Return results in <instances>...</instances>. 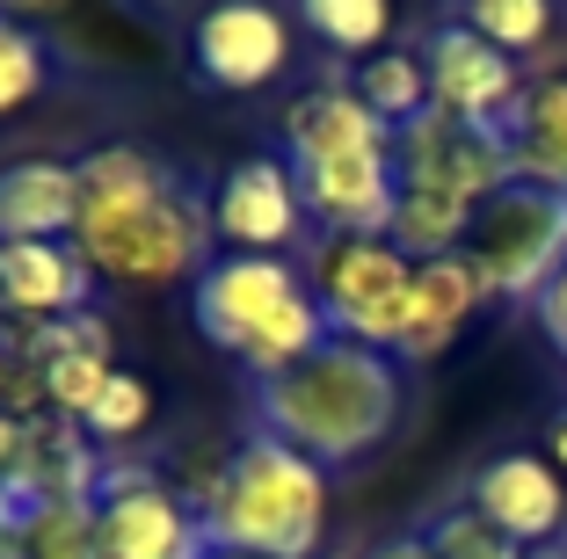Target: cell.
<instances>
[{"label": "cell", "instance_id": "1", "mask_svg": "<svg viewBox=\"0 0 567 559\" xmlns=\"http://www.w3.org/2000/svg\"><path fill=\"white\" fill-rule=\"evenodd\" d=\"M81 226L73 247L117 291H175L212 269V197H197L161 153L95 146L81 153Z\"/></svg>", "mask_w": 567, "mask_h": 559}, {"label": "cell", "instance_id": "2", "mask_svg": "<svg viewBox=\"0 0 567 559\" xmlns=\"http://www.w3.org/2000/svg\"><path fill=\"white\" fill-rule=\"evenodd\" d=\"M408 407V379L401 356L364 342H342L334 334L328 349H313L306 363L277 371V379L255 385V414H262V436L291 444L299 458H313L320 473L328 465H357L401 428Z\"/></svg>", "mask_w": 567, "mask_h": 559}, {"label": "cell", "instance_id": "3", "mask_svg": "<svg viewBox=\"0 0 567 559\" xmlns=\"http://www.w3.org/2000/svg\"><path fill=\"white\" fill-rule=\"evenodd\" d=\"M197 516L218 552L240 559H313L328 530V473L277 436H248L218 479L197 494Z\"/></svg>", "mask_w": 567, "mask_h": 559}, {"label": "cell", "instance_id": "4", "mask_svg": "<svg viewBox=\"0 0 567 559\" xmlns=\"http://www.w3.org/2000/svg\"><path fill=\"white\" fill-rule=\"evenodd\" d=\"M313 298L342 342L364 349H401L408 306H415V255L393 240H313Z\"/></svg>", "mask_w": 567, "mask_h": 559}, {"label": "cell", "instance_id": "5", "mask_svg": "<svg viewBox=\"0 0 567 559\" xmlns=\"http://www.w3.org/2000/svg\"><path fill=\"white\" fill-rule=\"evenodd\" d=\"M466 255H473V269H481L487 298H502V306H538L546 283L567 269V197L532 189V182H509L502 197L481 204Z\"/></svg>", "mask_w": 567, "mask_h": 559}, {"label": "cell", "instance_id": "6", "mask_svg": "<svg viewBox=\"0 0 567 559\" xmlns=\"http://www.w3.org/2000/svg\"><path fill=\"white\" fill-rule=\"evenodd\" d=\"M393 167H401V182H415V189H444V197L473 204V211L517 182L509 132H495V124H466V116H444V110H422L415 124H401V138H393Z\"/></svg>", "mask_w": 567, "mask_h": 559}, {"label": "cell", "instance_id": "7", "mask_svg": "<svg viewBox=\"0 0 567 559\" xmlns=\"http://www.w3.org/2000/svg\"><path fill=\"white\" fill-rule=\"evenodd\" d=\"M95 524H102V559H204L212 530L183 494H167L138 465H102L95 487Z\"/></svg>", "mask_w": 567, "mask_h": 559}, {"label": "cell", "instance_id": "8", "mask_svg": "<svg viewBox=\"0 0 567 559\" xmlns=\"http://www.w3.org/2000/svg\"><path fill=\"white\" fill-rule=\"evenodd\" d=\"M422 66H430V110L444 116H466V124H495V132H509L524 110V73L509 51H495L487 37H473L466 22L451 15L436 22L430 37H422Z\"/></svg>", "mask_w": 567, "mask_h": 559}, {"label": "cell", "instance_id": "9", "mask_svg": "<svg viewBox=\"0 0 567 559\" xmlns=\"http://www.w3.org/2000/svg\"><path fill=\"white\" fill-rule=\"evenodd\" d=\"M306 232L299 175L284 153H248L212 182V240L218 255H284Z\"/></svg>", "mask_w": 567, "mask_h": 559}, {"label": "cell", "instance_id": "10", "mask_svg": "<svg viewBox=\"0 0 567 559\" xmlns=\"http://www.w3.org/2000/svg\"><path fill=\"white\" fill-rule=\"evenodd\" d=\"M299 291H306V277L284 255H212V269L189 283V313H197V334L212 349L240 356L248 334L269 313H284Z\"/></svg>", "mask_w": 567, "mask_h": 559}, {"label": "cell", "instance_id": "11", "mask_svg": "<svg viewBox=\"0 0 567 559\" xmlns=\"http://www.w3.org/2000/svg\"><path fill=\"white\" fill-rule=\"evenodd\" d=\"M466 509L487 516L509 545L546 552V545L567 538V479H560V465L538 458V451H502V458H487L481 473H473Z\"/></svg>", "mask_w": 567, "mask_h": 559}, {"label": "cell", "instance_id": "12", "mask_svg": "<svg viewBox=\"0 0 567 559\" xmlns=\"http://www.w3.org/2000/svg\"><path fill=\"white\" fill-rule=\"evenodd\" d=\"M189 66H197V81L218 87V95H255V87H269L291 66V22H284L277 8H255V0L212 8V15L189 30Z\"/></svg>", "mask_w": 567, "mask_h": 559}, {"label": "cell", "instance_id": "13", "mask_svg": "<svg viewBox=\"0 0 567 559\" xmlns=\"http://www.w3.org/2000/svg\"><path fill=\"white\" fill-rule=\"evenodd\" d=\"M95 306V269L73 240L0 247V320H73Z\"/></svg>", "mask_w": 567, "mask_h": 559}, {"label": "cell", "instance_id": "14", "mask_svg": "<svg viewBox=\"0 0 567 559\" xmlns=\"http://www.w3.org/2000/svg\"><path fill=\"white\" fill-rule=\"evenodd\" d=\"M73 226H81V167L51 153L0 161V247L73 240Z\"/></svg>", "mask_w": 567, "mask_h": 559}, {"label": "cell", "instance_id": "15", "mask_svg": "<svg viewBox=\"0 0 567 559\" xmlns=\"http://www.w3.org/2000/svg\"><path fill=\"white\" fill-rule=\"evenodd\" d=\"M487 306V283L481 269H473V255H436V262H415V306H408V334L393 356L401 363H430L444 356L458 334H466V320Z\"/></svg>", "mask_w": 567, "mask_h": 559}, {"label": "cell", "instance_id": "16", "mask_svg": "<svg viewBox=\"0 0 567 559\" xmlns=\"http://www.w3.org/2000/svg\"><path fill=\"white\" fill-rule=\"evenodd\" d=\"M393 124L371 116L357 102L350 81H328V87H306L291 110H284V161H328V153H379L393 146Z\"/></svg>", "mask_w": 567, "mask_h": 559}, {"label": "cell", "instance_id": "17", "mask_svg": "<svg viewBox=\"0 0 567 559\" xmlns=\"http://www.w3.org/2000/svg\"><path fill=\"white\" fill-rule=\"evenodd\" d=\"M509 153H517V182L567 197V73H553L524 95L517 124H509Z\"/></svg>", "mask_w": 567, "mask_h": 559}, {"label": "cell", "instance_id": "18", "mask_svg": "<svg viewBox=\"0 0 567 559\" xmlns=\"http://www.w3.org/2000/svg\"><path fill=\"white\" fill-rule=\"evenodd\" d=\"M473 218H481L473 204L444 197V189L401 182V204H393V232H385V240L401 247V255H415V262H436V255H466Z\"/></svg>", "mask_w": 567, "mask_h": 559}, {"label": "cell", "instance_id": "19", "mask_svg": "<svg viewBox=\"0 0 567 559\" xmlns=\"http://www.w3.org/2000/svg\"><path fill=\"white\" fill-rule=\"evenodd\" d=\"M350 87H357V102H364L371 116L393 124V132L415 124V116L430 110V66H422V51H379V59L357 66Z\"/></svg>", "mask_w": 567, "mask_h": 559}, {"label": "cell", "instance_id": "20", "mask_svg": "<svg viewBox=\"0 0 567 559\" xmlns=\"http://www.w3.org/2000/svg\"><path fill=\"white\" fill-rule=\"evenodd\" d=\"M306 30H313L320 44L350 51L357 66H364V59H379L385 30H393V8H385V0H306Z\"/></svg>", "mask_w": 567, "mask_h": 559}, {"label": "cell", "instance_id": "21", "mask_svg": "<svg viewBox=\"0 0 567 559\" xmlns=\"http://www.w3.org/2000/svg\"><path fill=\"white\" fill-rule=\"evenodd\" d=\"M22 545H30V559H102L95 501H37Z\"/></svg>", "mask_w": 567, "mask_h": 559}, {"label": "cell", "instance_id": "22", "mask_svg": "<svg viewBox=\"0 0 567 559\" xmlns=\"http://www.w3.org/2000/svg\"><path fill=\"white\" fill-rule=\"evenodd\" d=\"M458 22H466L473 37H487L495 51H509V59H524V51H538L553 37V8L546 0H473Z\"/></svg>", "mask_w": 567, "mask_h": 559}, {"label": "cell", "instance_id": "23", "mask_svg": "<svg viewBox=\"0 0 567 559\" xmlns=\"http://www.w3.org/2000/svg\"><path fill=\"white\" fill-rule=\"evenodd\" d=\"M146 422H153V385L138 371H110L102 400L81 414V428L102 436V444H132V436H146Z\"/></svg>", "mask_w": 567, "mask_h": 559}, {"label": "cell", "instance_id": "24", "mask_svg": "<svg viewBox=\"0 0 567 559\" xmlns=\"http://www.w3.org/2000/svg\"><path fill=\"white\" fill-rule=\"evenodd\" d=\"M44 81H51L44 44H37V37L22 30L16 15H0V116L30 110V102L44 95Z\"/></svg>", "mask_w": 567, "mask_h": 559}, {"label": "cell", "instance_id": "25", "mask_svg": "<svg viewBox=\"0 0 567 559\" xmlns=\"http://www.w3.org/2000/svg\"><path fill=\"white\" fill-rule=\"evenodd\" d=\"M110 371H117L110 356H87V349H66L59 363H44V407H51V414H73V422H81V414L102 400Z\"/></svg>", "mask_w": 567, "mask_h": 559}, {"label": "cell", "instance_id": "26", "mask_svg": "<svg viewBox=\"0 0 567 559\" xmlns=\"http://www.w3.org/2000/svg\"><path fill=\"white\" fill-rule=\"evenodd\" d=\"M422 538H430L436 559H532L524 545H509L487 516H473V509H444Z\"/></svg>", "mask_w": 567, "mask_h": 559}, {"label": "cell", "instance_id": "27", "mask_svg": "<svg viewBox=\"0 0 567 559\" xmlns=\"http://www.w3.org/2000/svg\"><path fill=\"white\" fill-rule=\"evenodd\" d=\"M532 320H538V334H546V342H553V356L567 363V269H560V277L546 283V298H538V306H532Z\"/></svg>", "mask_w": 567, "mask_h": 559}, {"label": "cell", "instance_id": "28", "mask_svg": "<svg viewBox=\"0 0 567 559\" xmlns=\"http://www.w3.org/2000/svg\"><path fill=\"white\" fill-rule=\"evenodd\" d=\"M66 328H73V349H87V356H110V349H117V342H110V320H102L95 306H87V313H73Z\"/></svg>", "mask_w": 567, "mask_h": 559}, {"label": "cell", "instance_id": "29", "mask_svg": "<svg viewBox=\"0 0 567 559\" xmlns=\"http://www.w3.org/2000/svg\"><path fill=\"white\" fill-rule=\"evenodd\" d=\"M364 559H436V552H430V538H422V530H401V538H379Z\"/></svg>", "mask_w": 567, "mask_h": 559}, {"label": "cell", "instance_id": "30", "mask_svg": "<svg viewBox=\"0 0 567 559\" xmlns=\"http://www.w3.org/2000/svg\"><path fill=\"white\" fill-rule=\"evenodd\" d=\"M16 458H22V422H16V414H0V479L16 473Z\"/></svg>", "mask_w": 567, "mask_h": 559}, {"label": "cell", "instance_id": "31", "mask_svg": "<svg viewBox=\"0 0 567 559\" xmlns=\"http://www.w3.org/2000/svg\"><path fill=\"white\" fill-rule=\"evenodd\" d=\"M16 371H22V356L0 342V414H8V393H16Z\"/></svg>", "mask_w": 567, "mask_h": 559}, {"label": "cell", "instance_id": "32", "mask_svg": "<svg viewBox=\"0 0 567 559\" xmlns=\"http://www.w3.org/2000/svg\"><path fill=\"white\" fill-rule=\"evenodd\" d=\"M546 444H553V451H546V458H553V465H560V479H567V407H560V414H553V436H546Z\"/></svg>", "mask_w": 567, "mask_h": 559}, {"label": "cell", "instance_id": "33", "mask_svg": "<svg viewBox=\"0 0 567 559\" xmlns=\"http://www.w3.org/2000/svg\"><path fill=\"white\" fill-rule=\"evenodd\" d=\"M0 559H30V545H22V530H0Z\"/></svg>", "mask_w": 567, "mask_h": 559}, {"label": "cell", "instance_id": "34", "mask_svg": "<svg viewBox=\"0 0 567 559\" xmlns=\"http://www.w3.org/2000/svg\"><path fill=\"white\" fill-rule=\"evenodd\" d=\"M532 559H567V538H560V545H546V552H532Z\"/></svg>", "mask_w": 567, "mask_h": 559}, {"label": "cell", "instance_id": "35", "mask_svg": "<svg viewBox=\"0 0 567 559\" xmlns=\"http://www.w3.org/2000/svg\"><path fill=\"white\" fill-rule=\"evenodd\" d=\"M204 559H240V552H218V545H212V552H204Z\"/></svg>", "mask_w": 567, "mask_h": 559}]
</instances>
